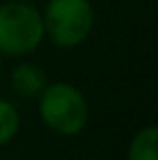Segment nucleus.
Instances as JSON below:
<instances>
[{
  "label": "nucleus",
  "instance_id": "f257e3e1",
  "mask_svg": "<svg viewBox=\"0 0 158 160\" xmlns=\"http://www.w3.org/2000/svg\"><path fill=\"white\" fill-rule=\"evenodd\" d=\"M39 98V117L52 132L61 136H76L89 123V102L76 84L56 80L48 82Z\"/></svg>",
  "mask_w": 158,
  "mask_h": 160
},
{
  "label": "nucleus",
  "instance_id": "f03ea898",
  "mask_svg": "<svg viewBox=\"0 0 158 160\" xmlns=\"http://www.w3.org/2000/svg\"><path fill=\"white\" fill-rule=\"evenodd\" d=\"M41 20L46 39L61 50H72L89 39L95 9L89 0H48Z\"/></svg>",
  "mask_w": 158,
  "mask_h": 160
},
{
  "label": "nucleus",
  "instance_id": "7ed1b4c3",
  "mask_svg": "<svg viewBox=\"0 0 158 160\" xmlns=\"http://www.w3.org/2000/svg\"><path fill=\"white\" fill-rule=\"evenodd\" d=\"M41 11L33 2H2L0 4V54L20 58L33 54L43 43Z\"/></svg>",
  "mask_w": 158,
  "mask_h": 160
},
{
  "label": "nucleus",
  "instance_id": "20e7f679",
  "mask_svg": "<svg viewBox=\"0 0 158 160\" xmlns=\"http://www.w3.org/2000/svg\"><path fill=\"white\" fill-rule=\"evenodd\" d=\"M9 82H11V89L20 98H37L46 89L48 76L43 67H39L37 63H20L11 69Z\"/></svg>",
  "mask_w": 158,
  "mask_h": 160
},
{
  "label": "nucleus",
  "instance_id": "39448f33",
  "mask_svg": "<svg viewBox=\"0 0 158 160\" xmlns=\"http://www.w3.org/2000/svg\"><path fill=\"white\" fill-rule=\"evenodd\" d=\"M128 160H158V128L145 126L132 136Z\"/></svg>",
  "mask_w": 158,
  "mask_h": 160
},
{
  "label": "nucleus",
  "instance_id": "423d86ee",
  "mask_svg": "<svg viewBox=\"0 0 158 160\" xmlns=\"http://www.w3.org/2000/svg\"><path fill=\"white\" fill-rule=\"evenodd\" d=\"M20 110L13 106L9 100H2L0 98V147L11 143L18 132H20Z\"/></svg>",
  "mask_w": 158,
  "mask_h": 160
},
{
  "label": "nucleus",
  "instance_id": "0eeeda50",
  "mask_svg": "<svg viewBox=\"0 0 158 160\" xmlns=\"http://www.w3.org/2000/svg\"><path fill=\"white\" fill-rule=\"evenodd\" d=\"M22 2H35V0H22Z\"/></svg>",
  "mask_w": 158,
  "mask_h": 160
},
{
  "label": "nucleus",
  "instance_id": "6e6552de",
  "mask_svg": "<svg viewBox=\"0 0 158 160\" xmlns=\"http://www.w3.org/2000/svg\"><path fill=\"white\" fill-rule=\"evenodd\" d=\"M0 69H2V63H0Z\"/></svg>",
  "mask_w": 158,
  "mask_h": 160
}]
</instances>
